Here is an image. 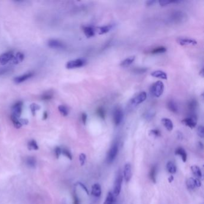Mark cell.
<instances>
[{"label": "cell", "mask_w": 204, "mask_h": 204, "mask_svg": "<svg viewBox=\"0 0 204 204\" xmlns=\"http://www.w3.org/2000/svg\"><path fill=\"white\" fill-rule=\"evenodd\" d=\"M164 84L161 81H157L153 83L150 89V93L155 97H160L164 93Z\"/></svg>", "instance_id": "obj_1"}, {"label": "cell", "mask_w": 204, "mask_h": 204, "mask_svg": "<svg viewBox=\"0 0 204 204\" xmlns=\"http://www.w3.org/2000/svg\"><path fill=\"white\" fill-rule=\"evenodd\" d=\"M118 152V147L117 144H114L113 146H112V147L110 148V149L109 150L107 156V162L108 164H112V162H114V160H115V159L116 158L117 154Z\"/></svg>", "instance_id": "obj_2"}, {"label": "cell", "mask_w": 204, "mask_h": 204, "mask_svg": "<svg viewBox=\"0 0 204 204\" xmlns=\"http://www.w3.org/2000/svg\"><path fill=\"white\" fill-rule=\"evenodd\" d=\"M86 63V60L83 59H77L68 61L66 65L67 69H75L84 66Z\"/></svg>", "instance_id": "obj_3"}, {"label": "cell", "mask_w": 204, "mask_h": 204, "mask_svg": "<svg viewBox=\"0 0 204 204\" xmlns=\"http://www.w3.org/2000/svg\"><path fill=\"white\" fill-rule=\"evenodd\" d=\"M123 178V175L121 174H118L117 176L116 180L115 181L114 189H113V192L115 197L118 196L121 192Z\"/></svg>", "instance_id": "obj_4"}, {"label": "cell", "mask_w": 204, "mask_h": 204, "mask_svg": "<svg viewBox=\"0 0 204 204\" xmlns=\"http://www.w3.org/2000/svg\"><path fill=\"white\" fill-rule=\"evenodd\" d=\"M123 178H124L125 180L126 183H128L132 176V167L131 164L127 163L125 165L123 168Z\"/></svg>", "instance_id": "obj_5"}, {"label": "cell", "mask_w": 204, "mask_h": 204, "mask_svg": "<svg viewBox=\"0 0 204 204\" xmlns=\"http://www.w3.org/2000/svg\"><path fill=\"white\" fill-rule=\"evenodd\" d=\"M183 124L188 126L189 128L193 129L196 127L197 124V118L196 116H191L189 117L186 118L182 120Z\"/></svg>", "instance_id": "obj_6"}, {"label": "cell", "mask_w": 204, "mask_h": 204, "mask_svg": "<svg viewBox=\"0 0 204 204\" xmlns=\"http://www.w3.org/2000/svg\"><path fill=\"white\" fill-rule=\"evenodd\" d=\"M23 102L22 101L16 102L12 107V115L19 118L22 112Z\"/></svg>", "instance_id": "obj_7"}, {"label": "cell", "mask_w": 204, "mask_h": 204, "mask_svg": "<svg viewBox=\"0 0 204 204\" xmlns=\"http://www.w3.org/2000/svg\"><path fill=\"white\" fill-rule=\"evenodd\" d=\"M123 118V113L121 108H117L115 109L113 113V120L116 126L119 125Z\"/></svg>", "instance_id": "obj_8"}, {"label": "cell", "mask_w": 204, "mask_h": 204, "mask_svg": "<svg viewBox=\"0 0 204 204\" xmlns=\"http://www.w3.org/2000/svg\"><path fill=\"white\" fill-rule=\"evenodd\" d=\"M177 43L181 46H187L192 45L194 46L197 44V41L192 38H186V37H180L176 40Z\"/></svg>", "instance_id": "obj_9"}, {"label": "cell", "mask_w": 204, "mask_h": 204, "mask_svg": "<svg viewBox=\"0 0 204 204\" xmlns=\"http://www.w3.org/2000/svg\"><path fill=\"white\" fill-rule=\"evenodd\" d=\"M14 57V54L12 52H7L0 55V64L4 65L8 62L11 60Z\"/></svg>", "instance_id": "obj_10"}, {"label": "cell", "mask_w": 204, "mask_h": 204, "mask_svg": "<svg viewBox=\"0 0 204 204\" xmlns=\"http://www.w3.org/2000/svg\"><path fill=\"white\" fill-rule=\"evenodd\" d=\"M147 98V93L145 92L140 93L131 100V103L134 105H138L143 102Z\"/></svg>", "instance_id": "obj_11"}, {"label": "cell", "mask_w": 204, "mask_h": 204, "mask_svg": "<svg viewBox=\"0 0 204 204\" xmlns=\"http://www.w3.org/2000/svg\"><path fill=\"white\" fill-rule=\"evenodd\" d=\"M34 76V73L32 72H29V73H27L26 74H24L23 75L18 76L16 77H15L14 79V82L16 84H20L22 83L25 81H27V80H28L30 78H31L32 77H33Z\"/></svg>", "instance_id": "obj_12"}, {"label": "cell", "mask_w": 204, "mask_h": 204, "mask_svg": "<svg viewBox=\"0 0 204 204\" xmlns=\"http://www.w3.org/2000/svg\"><path fill=\"white\" fill-rule=\"evenodd\" d=\"M48 46L52 49H63L65 47L64 44L58 40L52 39L48 41Z\"/></svg>", "instance_id": "obj_13"}, {"label": "cell", "mask_w": 204, "mask_h": 204, "mask_svg": "<svg viewBox=\"0 0 204 204\" xmlns=\"http://www.w3.org/2000/svg\"><path fill=\"white\" fill-rule=\"evenodd\" d=\"M102 193L101 186L99 183H95L93 184L91 189V194L95 198H99Z\"/></svg>", "instance_id": "obj_14"}, {"label": "cell", "mask_w": 204, "mask_h": 204, "mask_svg": "<svg viewBox=\"0 0 204 204\" xmlns=\"http://www.w3.org/2000/svg\"><path fill=\"white\" fill-rule=\"evenodd\" d=\"M175 154L181 157L183 162H186L187 159V154L186 150L182 147H178L175 150Z\"/></svg>", "instance_id": "obj_15"}, {"label": "cell", "mask_w": 204, "mask_h": 204, "mask_svg": "<svg viewBox=\"0 0 204 204\" xmlns=\"http://www.w3.org/2000/svg\"><path fill=\"white\" fill-rule=\"evenodd\" d=\"M151 76L155 78H159L163 80H167L168 79V76L166 73L161 70H156L151 73Z\"/></svg>", "instance_id": "obj_16"}, {"label": "cell", "mask_w": 204, "mask_h": 204, "mask_svg": "<svg viewBox=\"0 0 204 204\" xmlns=\"http://www.w3.org/2000/svg\"><path fill=\"white\" fill-rule=\"evenodd\" d=\"M162 123L164 126L168 131H172L174 128V125L172 120L168 118H163L162 119Z\"/></svg>", "instance_id": "obj_17"}, {"label": "cell", "mask_w": 204, "mask_h": 204, "mask_svg": "<svg viewBox=\"0 0 204 204\" xmlns=\"http://www.w3.org/2000/svg\"><path fill=\"white\" fill-rule=\"evenodd\" d=\"M83 31L84 32L85 35L88 38H90L92 37L95 35V28L92 27H83Z\"/></svg>", "instance_id": "obj_18"}, {"label": "cell", "mask_w": 204, "mask_h": 204, "mask_svg": "<svg viewBox=\"0 0 204 204\" xmlns=\"http://www.w3.org/2000/svg\"><path fill=\"white\" fill-rule=\"evenodd\" d=\"M190 169L193 174L196 177V178H199L201 180L202 178V173L201 168L199 167H198L197 165H193L190 167Z\"/></svg>", "instance_id": "obj_19"}, {"label": "cell", "mask_w": 204, "mask_h": 204, "mask_svg": "<svg viewBox=\"0 0 204 204\" xmlns=\"http://www.w3.org/2000/svg\"><path fill=\"white\" fill-rule=\"evenodd\" d=\"M113 26L112 25H106V26H102L101 27H98L95 28V32L98 33L99 34H104L107 32H108L111 29H112Z\"/></svg>", "instance_id": "obj_20"}, {"label": "cell", "mask_w": 204, "mask_h": 204, "mask_svg": "<svg viewBox=\"0 0 204 204\" xmlns=\"http://www.w3.org/2000/svg\"><path fill=\"white\" fill-rule=\"evenodd\" d=\"M166 168L167 171L170 174H174L176 172V167L175 166V164L172 161H169L167 162Z\"/></svg>", "instance_id": "obj_21"}, {"label": "cell", "mask_w": 204, "mask_h": 204, "mask_svg": "<svg viewBox=\"0 0 204 204\" xmlns=\"http://www.w3.org/2000/svg\"><path fill=\"white\" fill-rule=\"evenodd\" d=\"M25 163L29 168H35L37 165V160L33 156H28L25 159Z\"/></svg>", "instance_id": "obj_22"}, {"label": "cell", "mask_w": 204, "mask_h": 204, "mask_svg": "<svg viewBox=\"0 0 204 204\" xmlns=\"http://www.w3.org/2000/svg\"><path fill=\"white\" fill-rule=\"evenodd\" d=\"M24 59V55L21 53V52H18L16 55H14V57L12 60V63L13 64H18L19 63H21V62H22V60Z\"/></svg>", "instance_id": "obj_23"}, {"label": "cell", "mask_w": 204, "mask_h": 204, "mask_svg": "<svg viewBox=\"0 0 204 204\" xmlns=\"http://www.w3.org/2000/svg\"><path fill=\"white\" fill-rule=\"evenodd\" d=\"M135 57L134 56L129 57L128 58L125 59L123 61H121V63H120V65L121 66H123V67L128 66H129L131 64H132L134 62V61L135 60Z\"/></svg>", "instance_id": "obj_24"}, {"label": "cell", "mask_w": 204, "mask_h": 204, "mask_svg": "<svg viewBox=\"0 0 204 204\" xmlns=\"http://www.w3.org/2000/svg\"><path fill=\"white\" fill-rule=\"evenodd\" d=\"M156 174H157V168L155 165H154L151 167L149 173V177L154 183H156Z\"/></svg>", "instance_id": "obj_25"}, {"label": "cell", "mask_w": 204, "mask_h": 204, "mask_svg": "<svg viewBox=\"0 0 204 204\" xmlns=\"http://www.w3.org/2000/svg\"><path fill=\"white\" fill-rule=\"evenodd\" d=\"M167 106H168V109L172 112L175 113H176L178 112V106L173 100H170L167 103Z\"/></svg>", "instance_id": "obj_26"}, {"label": "cell", "mask_w": 204, "mask_h": 204, "mask_svg": "<svg viewBox=\"0 0 204 204\" xmlns=\"http://www.w3.org/2000/svg\"><path fill=\"white\" fill-rule=\"evenodd\" d=\"M167 51V47L164 46H159L153 49L152 50H151L150 53L151 54H160L165 53Z\"/></svg>", "instance_id": "obj_27"}, {"label": "cell", "mask_w": 204, "mask_h": 204, "mask_svg": "<svg viewBox=\"0 0 204 204\" xmlns=\"http://www.w3.org/2000/svg\"><path fill=\"white\" fill-rule=\"evenodd\" d=\"M115 202V196L112 192H109L106 196L104 204H113Z\"/></svg>", "instance_id": "obj_28"}, {"label": "cell", "mask_w": 204, "mask_h": 204, "mask_svg": "<svg viewBox=\"0 0 204 204\" xmlns=\"http://www.w3.org/2000/svg\"><path fill=\"white\" fill-rule=\"evenodd\" d=\"M186 186L188 189L189 190H194L195 188V178L190 177L186 181Z\"/></svg>", "instance_id": "obj_29"}, {"label": "cell", "mask_w": 204, "mask_h": 204, "mask_svg": "<svg viewBox=\"0 0 204 204\" xmlns=\"http://www.w3.org/2000/svg\"><path fill=\"white\" fill-rule=\"evenodd\" d=\"M11 121L14 125V126L16 128V129H19L22 127V125L21 124V121H20V120L18 119V117H16L15 116H13V115H11Z\"/></svg>", "instance_id": "obj_30"}, {"label": "cell", "mask_w": 204, "mask_h": 204, "mask_svg": "<svg viewBox=\"0 0 204 204\" xmlns=\"http://www.w3.org/2000/svg\"><path fill=\"white\" fill-rule=\"evenodd\" d=\"M28 148L29 150H38L39 149V147L35 140H31L28 143Z\"/></svg>", "instance_id": "obj_31"}, {"label": "cell", "mask_w": 204, "mask_h": 204, "mask_svg": "<svg viewBox=\"0 0 204 204\" xmlns=\"http://www.w3.org/2000/svg\"><path fill=\"white\" fill-rule=\"evenodd\" d=\"M59 112L63 116H66L68 115V109L66 107L63 105H60L58 107Z\"/></svg>", "instance_id": "obj_32"}, {"label": "cell", "mask_w": 204, "mask_h": 204, "mask_svg": "<svg viewBox=\"0 0 204 204\" xmlns=\"http://www.w3.org/2000/svg\"><path fill=\"white\" fill-rule=\"evenodd\" d=\"M197 105H198V104H197L196 101L195 99H193L189 102L188 106H189V110H190L191 111H194L196 109Z\"/></svg>", "instance_id": "obj_33"}, {"label": "cell", "mask_w": 204, "mask_h": 204, "mask_svg": "<svg viewBox=\"0 0 204 204\" xmlns=\"http://www.w3.org/2000/svg\"><path fill=\"white\" fill-rule=\"evenodd\" d=\"M62 154H63V155H64L66 157H67L70 160L73 159V155L71 153L68 149H66V148L62 149Z\"/></svg>", "instance_id": "obj_34"}, {"label": "cell", "mask_w": 204, "mask_h": 204, "mask_svg": "<svg viewBox=\"0 0 204 204\" xmlns=\"http://www.w3.org/2000/svg\"><path fill=\"white\" fill-rule=\"evenodd\" d=\"M97 115L102 119H104L105 116V112L102 107H99L96 110Z\"/></svg>", "instance_id": "obj_35"}, {"label": "cell", "mask_w": 204, "mask_h": 204, "mask_svg": "<svg viewBox=\"0 0 204 204\" xmlns=\"http://www.w3.org/2000/svg\"><path fill=\"white\" fill-rule=\"evenodd\" d=\"M30 108H31V112H32V114L33 116H35V112L38 110L40 107V106L38 105V104H32L30 105Z\"/></svg>", "instance_id": "obj_36"}, {"label": "cell", "mask_w": 204, "mask_h": 204, "mask_svg": "<svg viewBox=\"0 0 204 204\" xmlns=\"http://www.w3.org/2000/svg\"><path fill=\"white\" fill-rule=\"evenodd\" d=\"M86 160V155L85 153H81L79 155V162L81 166H83Z\"/></svg>", "instance_id": "obj_37"}, {"label": "cell", "mask_w": 204, "mask_h": 204, "mask_svg": "<svg viewBox=\"0 0 204 204\" xmlns=\"http://www.w3.org/2000/svg\"><path fill=\"white\" fill-rule=\"evenodd\" d=\"M53 98L52 94L50 93H45L41 96V99L44 100V101H49L52 99Z\"/></svg>", "instance_id": "obj_38"}, {"label": "cell", "mask_w": 204, "mask_h": 204, "mask_svg": "<svg viewBox=\"0 0 204 204\" xmlns=\"http://www.w3.org/2000/svg\"><path fill=\"white\" fill-rule=\"evenodd\" d=\"M150 135L154 137H159L161 135V133L158 129H152L150 131Z\"/></svg>", "instance_id": "obj_39"}, {"label": "cell", "mask_w": 204, "mask_h": 204, "mask_svg": "<svg viewBox=\"0 0 204 204\" xmlns=\"http://www.w3.org/2000/svg\"><path fill=\"white\" fill-rule=\"evenodd\" d=\"M197 133L199 137L203 138L204 137V128L203 126H199L197 129Z\"/></svg>", "instance_id": "obj_40"}, {"label": "cell", "mask_w": 204, "mask_h": 204, "mask_svg": "<svg viewBox=\"0 0 204 204\" xmlns=\"http://www.w3.org/2000/svg\"><path fill=\"white\" fill-rule=\"evenodd\" d=\"M180 1H159V2L161 6H166L168 5L171 3H178L180 2Z\"/></svg>", "instance_id": "obj_41"}, {"label": "cell", "mask_w": 204, "mask_h": 204, "mask_svg": "<svg viewBox=\"0 0 204 204\" xmlns=\"http://www.w3.org/2000/svg\"><path fill=\"white\" fill-rule=\"evenodd\" d=\"M10 68L9 66H7V67H4V68H0V76H2L4 75L5 74L7 73L8 72H9L10 71Z\"/></svg>", "instance_id": "obj_42"}, {"label": "cell", "mask_w": 204, "mask_h": 204, "mask_svg": "<svg viewBox=\"0 0 204 204\" xmlns=\"http://www.w3.org/2000/svg\"><path fill=\"white\" fill-rule=\"evenodd\" d=\"M62 154V149L60 147H57L55 148V156L57 157V159H59L60 154Z\"/></svg>", "instance_id": "obj_43"}, {"label": "cell", "mask_w": 204, "mask_h": 204, "mask_svg": "<svg viewBox=\"0 0 204 204\" xmlns=\"http://www.w3.org/2000/svg\"><path fill=\"white\" fill-rule=\"evenodd\" d=\"M78 185L86 193V194L88 195H89V190H88V188L86 187V186L83 184V183H81V182H79L78 183Z\"/></svg>", "instance_id": "obj_44"}, {"label": "cell", "mask_w": 204, "mask_h": 204, "mask_svg": "<svg viewBox=\"0 0 204 204\" xmlns=\"http://www.w3.org/2000/svg\"><path fill=\"white\" fill-rule=\"evenodd\" d=\"M195 186L197 187H200L202 186V182L199 178H195Z\"/></svg>", "instance_id": "obj_45"}, {"label": "cell", "mask_w": 204, "mask_h": 204, "mask_svg": "<svg viewBox=\"0 0 204 204\" xmlns=\"http://www.w3.org/2000/svg\"><path fill=\"white\" fill-rule=\"evenodd\" d=\"M87 118H88L87 115L85 113H83L82 114V122L84 125L86 124V121H87Z\"/></svg>", "instance_id": "obj_46"}, {"label": "cell", "mask_w": 204, "mask_h": 204, "mask_svg": "<svg viewBox=\"0 0 204 204\" xmlns=\"http://www.w3.org/2000/svg\"><path fill=\"white\" fill-rule=\"evenodd\" d=\"M147 71L146 68H136L134 70V72L137 73H144Z\"/></svg>", "instance_id": "obj_47"}, {"label": "cell", "mask_w": 204, "mask_h": 204, "mask_svg": "<svg viewBox=\"0 0 204 204\" xmlns=\"http://www.w3.org/2000/svg\"><path fill=\"white\" fill-rule=\"evenodd\" d=\"M73 199H74V204H80L79 199L76 195V193H74L73 195Z\"/></svg>", "instance_id": "obj_48"}, {"label": "cell", "mask_w": 204, "mask_h": 204, "mask_svg": "<svg viewBox=\"0 0 204 204\" xmlns=\"http://www.w3.org/2000/svg\"><path fill=\"white\" fill-rule=\"evenodd\" d=\"M156 1H153V0H150V1H147L146 2V5L147 6H150L153 5Z\"/></svg>", "instance_id": "obj_49"}, {"label": "cell", "mask_w": 204, "mask_h": 204, "mask_svg": "<svg viewBox=\"0 0 204 204\" xmlns=\"http://www.w3.org/2000/svg\"><path fill=\"white\" fill-rule=\"evenodd\" d=\"M48 117V114L47 113V112H44L43 113V120H46Z\"/></svg>", "instance_id": "obj_50"}, {"label": "cell", "mask_w": 204, "mask_h": 204, "mask_svg": "<svg viewBox=\"0 0 204 204\" xmlns=\"http://www.w3.org/2000/svg\"><path fill=\"white\" fill-rule=\"evenodd\" d=\"M173 180H174V176L171 175L168 178V181H169V183H172L173 181Z\"/></svg>", "instance_id": "obj_51"}, {"label": "cell", "mask_w": 204, "mask_h": 204, "mask_svg": "<svg viewBox=\"0 0 204 204\" xmlns=\"http://www.w3.org/2000/svg\"><path fill=\"white\" fill-rule=\"evenodd\" d=\"M178 139L179 140H182V138H183V135H182V134L181 133V132H179V134L178 135Z\"/></svg>", "instance_id": "obj_52"}, {"label": "cell", "mask_w": 204, "mask_h": 204, "mask_svg": "<svg viewBox=\"0 0 204 204\" xmlns=\"http://www.w3.org/2000/svg\"><path fill=\"white\" fill-rule=\"evenodd\" d=\"M199 75L201 76L202 77H204V69H202L201 71L199 72Z\"/></svg>", "instance_id": "obj_53"}, {"label": "cell", "mask_w": 204, "mask_h": 204, "mask_svg": "<svg viewBox=\"0 0 204 204\" xmlns=\"http://www.w3.org/2000/svg\"><path fill=\"white\" fill-rule=\"evenodd\" d=\"M198 144H199V147L202 149L203 148V144L201 143V142H199V143H198Z\"/></svg>", "instance_id": "obj_54"}, {"label": "cell", "mask_w": 204, "mask_h": 204, "mask_svg": "<svg viewBox=\"0 0 204 204\" xmlns=\"http://www.w3.org/2000/svg\"></svg>", "instance_id": "obj_55"}]
</instances>
